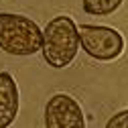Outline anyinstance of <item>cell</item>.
I'll return each instance as SVG.
<instances>
[{
  "label": "cell",
  "instance_id": "1",
  "mask_svg": "<svg viewBox=\"0 0 128 128\" xmlns=\"http://www.w3.org/2000/svg\"><path fill=\"white\" fill-rule=\"evenodd\" d=\"M79 47V24L69 16H57L43 28V59L53 69H63L71 65Z\"/></svg>",
  "mask_w": 128,
  "mask_h": 128
},
{
  "label": "cell",
  "instance_id": "2",
  "mask_svg": "<svg viewBox=\"0 0 128 128\" xmlns=\"http://www.w3.org/2000/svg\"><path fill=\"white\" fill-rule=\"evenodd\" d=\"M43 49V30L28 16L0 12V51L16 57H28Z\"/></svg>",
  "mask_w": 128,
  "mask_h": 128
},
{
  "label": "cell",
  "instance_id": "3",
  "mask_svg": "<svg viewBox=\"0 0 128 128\" xmlns=\"http://www.w3.org/2000/svg\"><path fill=\"white\" fill-rule=\"evenodd\" d=\"M82 49L96 61H114L124 51V37L112 26L79 24Z\"/></svg>",
  "mask_w": 128,
  "mask_h": 128
},
{
  "label": "cell",
  "instance_id": "4",
  "mask_svg": "<svg viewBox=\"0 0 128 128\" xmlns=\"http://www.w3.org/2000/svg\"><path fill=\"white\" fill-rule=\"evenodd\" d=\"M45 128H86L82 106L69 94H55L45 106Z\"/></svg>",
  "mask_w": 128,
  "mask_h": 128
},
{
  "label": "cell",
  "instance_id": "5",
  "mask_svg": "<svg viewBox=\"0 0 128 128\" xmlns=\"http://www.w3.org/2000/svg\"><path fill=\"white\" fill-rule=\"evenodd\" d=\"M18 86L8 71H0V128L12 126L18 114Z\"/></svg>",
  "mask_w": 128,
  "mask_h": 128
},
{
  "label": "cell",
  "instance_id": "6",
  "mask_svg": "<svg viewBox=\"0 0 128 128\" xmlns=\"http://www.w3.org/2000/svg\"><path fill=\"white\" fill-rule=\"evenodd\" d=\"M124 0H82L84 10L94 16H108L122 6Z\"/></svg>",
  "mask_w": 128,
  "mask_h": 128
},
{
  "label": "cell",
  "instance_id": "7",
  "mask_svg": "<svg viewBox=\"0 0 128 128\" xmlns=\"http://www.w3.org/2000/svg\"><path fill=\"white\" fill-rule=\"evenodd\" d=\"M104 128H128V110H120L112 116Z\"/></svg>",
  "mask_w": 128,
  "mask_h": 128
}]
</instances>
